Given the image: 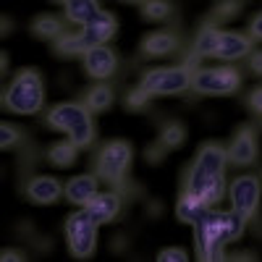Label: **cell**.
<instances>
[{
	"label": "cell",
	"instance_id": "6da1fadb",
	"mask_svg": "<svg viewBox=\"0 0 262 262\" xmlns=\"http://www.w3.org/2000/svg\"><path fill=\"white\" fill-rule=\"evenodd\" d=\"M247 228V217L231 210H207L200 221L194 223V244L200 259H223L226 244H233L242 238Z\"/></svg>",
	"mask_w": 262,
	"mask_h": 262
},
{
	"label": "cell",
	"instance_id": "7a4b0ae2",
	"mask_svg": "<svg viewBox=\"0 0 262 262\" xmlns=\"http://www.w3.org/2000/svg\"><path fill=\"white\" fill-rule=\"evenodd\" d=\"M226 160L228 152L221 144H205L186 173V191L202 196L207 205H217L226 194Z\"/></svg>",
	"mask_w": 262,
	"mask_h": 262
},
{
	"label": "cell",
	"instance_id": "3957f363",
	"mask_svg": "<svg viewBox=\"0 0 262 262\" xmlns=\"http://www.w3.org/2000/svg\"><path fill=\"white\" fill-rule=\"evenodd\" d=\"M48 126L58 128L63 134H69V139L84 149L95 142V121L92 111L84 102H58L48 111Z\"/></svg>",
	"mask_w": 262,
	"mask_h": 262
},
{
	"label": "cell",
	"instance_id": "277c9868",
	"mask_svg": "<svg viewBox=\"0 0 262 262\" xmlns=\"http://www.w3.org/2000/svg\"><path fill=\"white\" fill-rule=\"evenodd\" d=\"M3 105L6 111L18 113V116H34L45 105V84H42L39 71L24 69L18 71L3 92Z\"/></svg>",
	"mask_w": 262,
	"mask_h": 262
},
{
	"label": "cell",
	"instance_id": "5b68a950",
	"mask_svg": "<svg viewBox=\"0 0 262 262\" xmlns=\"http://www.w3.org/2000/svg\"><path fill=\"white\" fill-rule=\"evenodd\" d=\"M194 69L189 63L184 66H163V69H152L142 76V86L152 97H163V95H181L191 86Z\"/></svg>",
	"mask_w": 262,
	"mask_h": 262
},
{
	"label": "cell",
	"instance_id": "8992f818",
	"mask_svg": "<svg viewBox=\"0 0 262 262\" xmlns=\"http://www.w3.org/2000/svg\"><path fill=\"white\" fill-rule=\"evenodd\" d=\"M66 242H69V249L74 257L84 259V257H92L95 249H97V223L90 217L84 207L71 212L66 217Z\"/></svg>",
	"mask_w": 262,
	"mask_h": 262
},
{
	"label": "cell",
	"instance_id": "52a82bcc",
	"mask_svg": "<svg viewBox=\"0 0 262 262\" xmlns=\"http://www.w3.org/2000/svg\"><path fill=\"white\" fill-rule=\"evenodd\" d=\"M242 86V74L231 66H212V69H194L191 90L196 95H233Z\"/></svg>",
	"mask_w": 262,
	"mask_h": 262
},
{
	"label": "cell",
	"instance_id": "ba28073f",
	"mask_svg": "<svg viewBox=\"0 0 262 262\" xmlns=\"http://www.w3.org/2000/svg\"><path fill=\"white\" fill-rule=\"evenodd\" d=\"M131 158H134V152H131L128 142L113 139V142H107V144L100 147L97 160H95V170H97L100 179L111 181V184H121L123 176L128 173Z\"/></svg>",
	"mask_w": 262,
	"mask_h": 262
},
{
	"label": "cell",
	"instance_id": "9c48e42d",
	"mask_svg": "<svg viewBox=\"0 0 262 262\" xmlns=\"http://www.w3.org/2000/svg\"><path fill=\"white\" fill-rule=\"evenodd\" d=\"M228 196H231V207L249 221V217H254V212L259 207L262 184L257 176H236L228 186Z\"/></svg>",
	"mask_w": 262,
	"mask_h": 262
},
{
	"label": "cell",
	"instance_id": "30bf717a",
	"mask_svg": "<svg viewBox=\"0 0 262 262\" xmlns=\"http://www.w3.org/2000/svg\"><path fill=\"white\" fill-rule=\"evenodd\" d=\"M81 60H84V71L90 74L92 79H97V81L113 76L116 69H118L116 50L107 48V45H92L90 50L81 55Z\"/></svg>",
	"mask_w": 262,
	"mask_h": 262
},
{
	"label": "cell",
	"instance_id": "8fae6325",
	"mask_svg": "<svg viewBox=\"0 0 262 262\" xmlns=\"http://www.w3.org/2000/svg\"><path fill=\"white\" fill-rule=\"evenodd\" d=\"M121 194L118 191H97L90 202L84 205V210L90 212V217L97 223V226H105V223H113L116 215L121 212Z\"/></svg>",
	"mask_w": 262,
	"mask_h": 262
},
{
	"label": "cell",
	"instance_id": "7c38bea8",
	"mask_svg": "<svg viewBox=\"0 0 262 262\" xmlns=\"http://www.w3.org/2000/svg\"><path fill=\"white\" fill-rule=\"evenodd\" d=\"M97 191H100V186H97V176H95V173H79V176L69 179L66 186H63L66 200H69L71 205H81V207L90 202Z\"/></svg>",
	"mask_w": 262,
	"mask_h": 262
},
{
	"label": "cell",
	"instance_id": "4fadbf2b",
	"mask_svg": "<svg viewBox=\"0 0 262 262\" xmlns=\"http://www.w3.org/2000/svg\"><path fill=\"white\" fill-rule=\"evenodd\" d=\"M116 29H118V21H116V16L111 11H100L90 24L81 27L84 37L90 39V45H107V42L113 39Z\"/></svg>",
	"mask_w": 262,
	"mask_h": 262
},
{
	"label": "cell",
	"instance_id": "5bb4252c",
	"mask_svg": "<svg viewBox=\"0 0 262 262\" xmlns=\"http://www.w3.org/2000/svg\"><path fill=\"white\" fill-rule=\"evenodd\" d=\"M228 160L233 165H252L257 160V137L252 128H242L228 147Z\"/></svg>",
	"mask_w": 262,
	"mask_h": 262
},
{
	"label": "cell",
	"instance_id": "9a60e30c",
	"mask_svg": "<svg viewBox=\"0 0 262 262\" xmlns=\"http://www.w3.org/2000/svg\"><path fill=\"white\" fill-rule=\"evenodd\" d=\"M60 194H63V186L53 176H34L27 184V196L37 205H53L60 200Z\"/></svg>",
	"mask_w": 262,
	"mask_h": 262
},
{
	"label": "cell",
	"instance_id": "2e32d148",
	"mask_svg": "<svg viewBox=\"0 0 262 262\" xmlns=\"http://www.w3.org/2000/svg\"><path fill=\"white\" fill-rule=\"evenodd\" d=\"M249 53H252L249 37L238 34V32H223L215 58H221V60H236V58H244V55H249Z\"/></svg>",
	"mask_w": 262,
	"mask_h": 262
},
{
	"label": "cell",
	"instance_id": "e0dca14e",
	"mask_svg": "<svg viewBox=\"0 0 262 262\" xmlns=\"http://www.w3.org/2000/svg\"><path fill=\"white\" fill-rule=\"evenodd\" d=\"M210 207H212V205H207L202 196H196V194H191V191H184L181 200H179V205H176V215H179V221L194 226Z\"/></svg>",
	"mask_w": 262,
	"mask_h": 262
},
{
	"label": "cell",
	"instance_id": "ac0fdd59",
	"mask_svg": "<svg viewBox=\"0 0 262 262\" xmlns=\"http://www.w3.org/2000/svg\"><path fill=\"white\" fill-rule=\"evenodd\" d=\"M179 48V37L173 34V32H152L147 39H144V45L142 50L152 58H163V55H170L173 50Z\"/></svg>",
	"mask_w": 262,
	"mask_h": 262
},
{
	"label": "cell",
	"instance_id": "d6986e66",
	"mask_svg": "<svg viewBox=\"0 0 262 262\" xmlns=\"http://www.w3.org/2000/svg\"><path fill=\"white\" fill-rule=\"evenodd\" d=\"M100 11L102 8H100L97 0H69V3H66V18H69L71 24H79V27L90 24Z\"/></svg>",
	"mask_w": 262,
	"mask_h": 262
},
{
	"label": "cell",
	"instance_id": "ffe728a7",
	"mask_svg": "<svg viewBox=\"0 0 262 262\" xmlns=\"http://www.w3.org/2000/svg\"><path fill=\"white\" fill-rule=\"evenodd\" d=\"M221 29H217L215 24H207L200 29V34H196L194 39V55L196 58H210L217 53V45H221Z\"/></svg>",
	"mask_w": 262,
	"mask_h": 262
},
{
	"label": "cell",
	"instance_id": "44dd1931",
	"mask_svg": "<svg viewBox=\"0 0 262 262\" xmlns=\"http://www.w3.org/2000/svg\"><path fill=\"white\" fill-rule=\"evenodd\" d=\"M81 102L90 107L92 113H102V111H107V107L113 105V90L105 81H97L95 86H90V90L84 92V100Z\"/></svg>",
	"mask_w": 262,
	"mask_h": 262
},
{
	"label": "cell",
	"instance_id": "7402d4cb",
	"mask_svg": "<svg viewBox=\"0 0 262 262\" xmlns=\"http://www.w3.org/2000/svg\"><path fill=\"white\" fill-rule=\"evenodd\" d=\"M55 48L66 58H76V55H84L92 45H90V39L84 37V32H71V34H60L58 42H55Z\"/></svg>",
	"mask_w": 262,
	"mask_h": 262
},
{
	"label": "cell",
	"instance_id": "603a6c76",
	"mask_svg": "<svg viewBox=\"0 0 262 262\" xmlns=\"http://www.w3.org/2000/svg\"><path fill=\"white\" fill-rule=\"evenodd\" d=\"M76 152H79V147L69 139V142H58V144H53L50 149H48V160L55 165V168H69V165H74V160H76Z\"/></svg>",
	"mask_w": 262,
	"mask_h": 262
},
{
	"label": "cell",
	"instance_id": "cb8c5ba5",
	"mask_svg": "<svg viewBox=\"0 0 262 262\" xmlns=\"http://www.w3.org/2000/svg\"><path fill=\"white\" fill-rule=\"evenodd\" d=\"M32 29L42 39H58L63 34V21L55 18V16H39L34 24H32Z\"/></svg>",
	"mask_w": 262,
	"mask_h": 262
},
{
	"label": "cell",
	"instance_id": "d4e9b609",
	"mask_svg": "<svg viewBox=\"0 0 262 262\" xmlns=\"http://www.w3.org/2000/svg\"><path fill=\"white\" fill-rule=\"evenodd\" d=\"M144 16L149 21H163L170 16V3L168 0H144Z\"/></svg>",
	"mask_w": 262,
	"mask_h": 262
},
{
	"label": "cell",
	"instance_id": "484cf974",
	"mask_svg": "<svg viewBox=\"0 0 262 262\" xmlns=\"http://www.w3.org/2000/svg\"><path fill=\"white\" fill-rule=\"evenodd\" d=\"M184 142V126L181 123H168L160 131V144L165 147H179Z\"/></svg>",
	"mask_w": 262,
	"mask_h": 262
},
{
	"label": "cell",
	"instance_id": "4316f807",
	"mask_svg": "<svg viewBox=\"0 0 262 262\" xmlns=\"http://www.w3.org/2000/svg\"><path fill=\"white\" fill-rule=\"evenodd\" d=\"M18 139H21V131H18V128H13L11 123H3V126H0V144H3V149L16 147Z\"/></svg>",
	"mask_w": 262,
	"mask_h": 262
},
{
	"label": "cell",
	"instance_id": "83f0119b",
	"mask_svg": "<svg viewBox=\"0 0 262 262\" xmlns=\"http://www.w3.org/2000/svg\"><path fill=\"white\" fill-rule=\"evenodd\" d=\"M149 97H152V95H149V92L144 90V86L139 84L137 90H131V92H128V97H126V105L131 107V111H139V107H144V105H147V100H149Z\"/></svg>",
	"mask_w": 262,
	"mask_h": 262
},
{
	"label": "cell",
	"instance_id": "f1b7e54d",
	"mask_svg": "<svg viewBox=\"0 0 262 262\" xmlns=\"http://www.w3.org/2000/svg\"><path fill=\"white\" fill-rule=\"evenodd\" d=\"M238 11V0H223L221 6L215 8V21H223V18H233V13Z\"/></svg>",
	"mask_w": 262,
	"mask_h": 262
},
{
	"label": "cell",
	"instance_id": "f546056e",
	"mask_svg": "<svg viewBox=\"0 0 262 262\" xmlns=\"http://www.w3.org/2000/svg\"><path fill=\"white\" fill-rule=\"evenodd\" d=\"M160 262H186V252L181 247H170V249H163L158 254Z\"/></svg>",
	"mask_w": 262,
	"mask_h": 262
},
{
	"label": "cell",
	"instance_id": "4dcf8cb0",
	"mask_svg": "<svg viewBox=\"0 0 262 262\" xmlns=\"http://www.w3.org/2000/svg\"><path fill=\"white\" fill-rule=\"evenodd\" d=\"M249 69H252L254 74H259V76H262V50L249 53Z\"/></svg>",
	"mask_w": 262,
	"mask_h": 262
},
{
	"label": "cell",
	"instance_id": "1f68e13d",
	"mask_svg": "<svg viewBox=\"0 0 262 262\" xmlns=\"http://www.w3.org/2000/svg\"><path fill=\"white\" fill-rule=\"evenodd\" d=\"M249 34L252 39H262V13H257L252 18V24H249Z\"/></svg>",
	"mask_w": 262,
	"mask_h": 262
},
{
	"label": "cell",
	"instance_id": "d6a6232c",
	"mask_svg": "<svg viewBox=\"0 0 262 262\" xmlns=\"http://www.w3.org/2000/svg\"><path fill=\"white\" fill-rule=\"evenodd\" d=\"M249 105H252V111L262 113V86H259V90H254V92L249 95Z\"/></svg>",
	"mask_w": 262,
	"mask_h": 262
},
{
	"label": "cell",
	"instance_id": "836d02e7",
	"mask_svg": "<svg viewBox=\"0 0 262 262\" xmlns=\"http://www.w3.org/2000/svg\"><path fill=\"white\" fill-rule=\"evenodd\" d=\"M3 259H24V254H21V252H3Z\"/></svg>",
	"mask_w": 262,
	"mask_h": 262
},
{
	"label": "cell",
	"instance_id": "e575fe53",
	"mask_svg": "<svg viewBox=\"0 0 262 262\" xmlns=\"http://www.w3.org/2000/svg\"><path fill=\"white\" fill-rule=\"evenodd\" d=\"M55 3H63V6H66V3H69V0H55Z\"/></svg>",
	"mask_w": 262,
	"mask_h": 262
},
{
	"label": "cell",
	"instance_id": "d590c367",
	"mask_svg": "<svg viewBox=\"0 0 262 262\" xmlns=\"http://www.w3.org/2000/svg\"><path fill=\"white\" fill-rule=\"evenodd\" d=\"M131 3H142V0H131Z\"/></svg>",
	"mask_w": 262,
	"mask_h": 262
}]
</instances>
